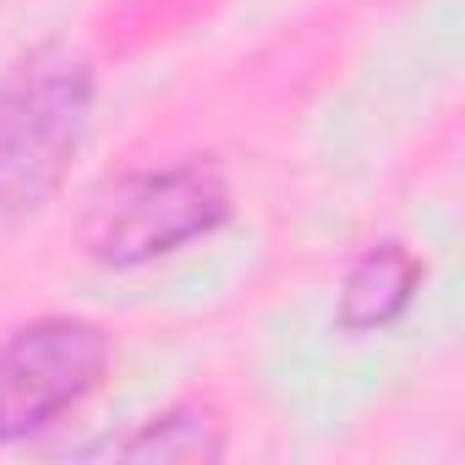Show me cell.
<instances>
[{
	"label": "cell",
	"instance_id": "obj_5",
	"mask_svg": "<svg viewBox=\"0 0 465 465\" xmlns=\"http://www.w3.org/2000/svg\"><path fill=\"white\" fill-rule=\"evenodd\" d=\"M88 454H110V460H164V465H197V460H219L224 454V432L203 405H175L153 421H143L132 438H104Z\"/></svg>",
	"mask_w": 465,
	"mask_h": 465
},
{
	"label": "cell",
	"instance_id": "obj_1",
	"mask_svg": "<svg viewBox=\"0 0 465 465\" xmlns=\"http://www.w3.org/2000/svg\"><path fill=\"white\" fill-rule=\"evenodd\" d=\"M94 72L72 50H39L0 83V213L39 208L88 137Z\"/></svg>",
	"mask_w": 465,
	"mask_h": 465
},
{
	"label": "cell",
	"instance_id": "obj_2",
	"mask_svg": "<svg viewBox=\"0 0 465 465\" xmlns=\"http://www.w3.org/2000/svg\"><path fill=\"white\" fill-rule=\"evenodd\" d=\"M230 219V192L213 164H170L110 181L83 213V247L104 269L153 263Z\"/></svg>",
	"mask_w": 465,
	"mask_h": 465
},
{
	"label": "cell",
	"instance_id": "obj_4",
	"mask_svg": "<svg viewBox=\"0 0 465 465\" xmlns=\"http://www.w3.org/2000/svg\"><path fill=\"white\" fill-rule=\"evenodd\" d=\"M416 285H421V263H416L411 247H400V242L367 247V252L356 258V269L345 274V285H340V312H334V323H340L345 334L389 329V323L411 307Z\"/></svg>",
	"mask_w": 465,
	"mask_h": 465
},
{
	"label": "cell",
	"instance_id": "obj_3",
	"mask_svg": "<svg viewBox=\"0 0 465 465\" xmlns=\"http://www.w3.org/2000/svg\"><path fill=\"white\" fill-rule=\"evenodd\" d=\"M110 367L104 329L83 318H39L0 340V443L28 438L99 389Z\"/></svg>",
	"mask_w": 465,
	"mask_h": 465
}]
</instances>
